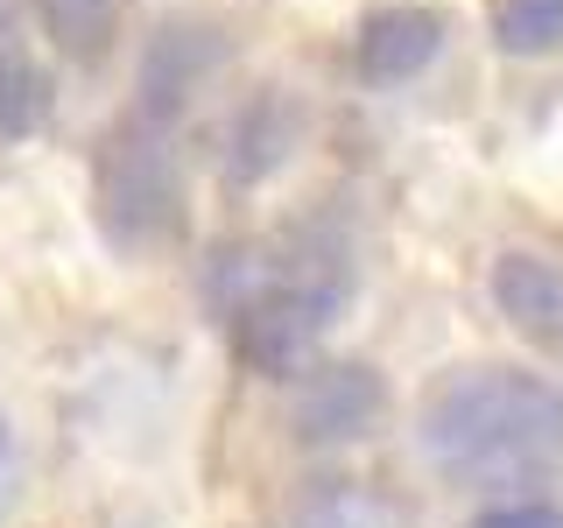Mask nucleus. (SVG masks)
I'll return each instance as SVG.
<instances>
[{
	"label": "nucleus",
	"mask_w": 563,
	"mask_h": 528,
	"mask_svg": "<svg viewBox=\"0 0 563 528\" xmlns=\"http://www.w3.org/2000/svg\"><path fill=\"white\" fill-rule=\"evenodd\" d=\"M422 451L457 486H536L563 465V387L521 366H472L430 395Z\"/></svg>",
	"instance_id": "nucleus-1"
},
{
	"label": "nucleus",
	"mask_w": 563,
	"mask_h": 528,
	"mask_svg": "<svg viewBox=\"0 0 563 528\" xmlns=\"http://www.w3.org/2000/svg\"><path fill=\"white\" fill-rule=\"evenodd\" d=\"M99 211L120 240H155L176 226V169L155 134H120L99 155Z\"/></svg>",
	"instance_id": "nucleus-2"
},
{
	"label": "nucleus",
	"mask_w": 563,
	"mask_h": 528,
	"mask_svg": "<svg viewBox=\"0 0 563 528\" xmlns=\"http://www.w3.org/2000/svg\"><path fill=\"white\" fill-rule=\"evenodd\" d=\"M493 304L515 331H528L536 345L563 352V268L542 254H507L493 268Z\"/></svg>",
	"instance_id": "nucleus-3"
},
{
	"label": "nucleus",
	"mask_w": 563,
	"mask_h": 528,
	"mask_svg": "<svg viewBox=\"0 0 563 528\" xmlns=\"http://www.w3.org/2000/svg\"><path fill=\"white\" fill-rule=\"evenodd\" d=\"M437 50H444V14H430V8H380L360 29V70L380 85L416 78Z\"/></svg>",
	"instance_id": "nucleus-4"
},
{
	"label": "nucleus",
	"mask_w": 563,
	"mask_h": 528,
	"mask_svg": "<svg viewBox=\"0 0 563 528\" xmlns=\"http://www.w3.org/2000/svg\"><path fill=\"white\" fill-rule=\"evenodd\" d=\"M211 64H219V43H211L205 29H163L155 50H148V64H141V113L169 120L176 106L205 85Z\"/></svg>",
	"instance_id": "nucleus-5"
},
{
	"label": "nucleus",
	"mask_w": 563,
	"mask_h": 528,
	"mask_svg": "<svg viewBox=\"0 0 563 528\" xmlns=\"http://www.w3.org/2000/svg\"><path fill=\"white\" fill-rule=\"evenodd\" d=\"M366 416H380V387L360 374V366H339V374H317L310 402H303V422L310 437H352Z\"/></svg>",
	"instance_id": "nucleus-6"
},
{
	"label": "nucleus",
	"mask_w": 563,
	"mask_h": 528,
	"mask_svg": "<svg viewBox=\"0 0 563 528\" xmlns=\"http://www.w3.org/2000/svg\"><path fill=\"white\" fill-rule=\"evenodd\" d=\"M43 113H49L43 70H35L29 57H8V64H0V148L29 141L35 128H43Z\"/></svg>",
	"instance_id": "nucleus-7"
},
{
	"label": "nucleus",
	"mask_w": 563,
	"mask_h": 528,
	"mask_svg": "<svg viewBox=\"0 0 563 528\" xmlns=\"http://www.w3.org/2000/svg\"><path fill=\"white\" fill-rule=\"evenodd\" d=\"M493 35H500L507 57H542V50H563V0H500Z\"/></svg>",
	"instance_id": "nucleus-8"
},
{
	"label": "nucleus",
	"mask_w": 563,
	"mask_h": 528,
	"mask_svg": "<svg viewBox=\"0 0 563 528\" xmlns=\"http://www.w3.org/2000/svg\"><path fill=\"white\" fill-rule=\"evenodd\" d=\"M35 8H43V29L57 35V50H70V57H92L113 35V0H35Z\"/></svg>",
	"instance_id": "nucleus-9"
},
{
	"label": "nucleus",
	"mask_w": 563,
	"mask_h": 528,
	"mask_svg": "<svg viewBox=\"0 0 563 528\" xmlns=\"http://www.w3.org/2000/svg\"><path fill=\"white\" fill-rule=\"evenodd\" d=\"M479 528H563L556 507H507V515H486Z\"/></svg>",
	"instance_id": "nucleus-10"
},
{
	"label": "nucleus",
	"mask_w": 563,
	"mask_h": 528,
	"mask_svg": "<svg viewBox=\"0 0 563 528\" xmlns=\"http://www.w3.org/2000/svg\"><path fill=\"white\" fill-rule=\"evenodd\" d=\"M22 57V8L14 0H0V64Z\"/></svg>",
	"instance_id": "nucleus-11"
},
{
	"label": "nucleus",
	"mask_w": 563,
	"mask_h": 528,
	"mask_svg": "<svg viewBox=\"0 0 563 528\" xmlns=\"http://www.w3.org/2000/svg\"><path fill=\"white\" fill-rule=\"evenodd\" d=\"M8 501H14V437L0 422V515H8Z\"/></svg>",
	"instance_id": "nucleus-12"
}]
</instances>
